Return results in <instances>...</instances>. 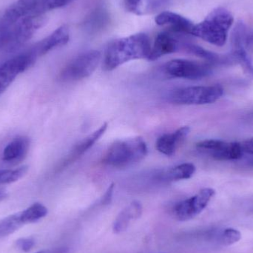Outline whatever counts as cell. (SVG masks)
<instances>
[{
    "label": "cell",
    "instance_id": "obj_1",
    "mask_svg": "<svg viewBox=\"0 0 253 253\" xmlns=\"http://www.w3.org/2000/svg\"><path fill=\"white\" fill-rule=\"evenodd\" d=\"M151 44L148 36L143 33L114 40L108 44L104 57V68L111 71L135 59H148Z\"/></svg>",
    "mask_w": 253,
    "mask_h": 253
},
{
    "label": "cell",
    "instance_id": "obj_2",
    "mask_svg": "<svg viewBox=\"0 0 253 253\" xmlns=\"http://www.w3.org/2000/svg\"><path fill=\"white\" fill-rule=\"evenodd\" d=\"M233 22L234 18L228 10L222 7H216L202 22L194 25L191 35L221 47L227 42Z\"/></svg>",
    "mask_w": 253,
    "mask_h": 253
},
{
    "label": "cell",
    "instance_id": "obj_3",
    "mask_svg": "<svg viewBox=\"0 0 253 253\" xmlns=\"http://www.w3.org/2000/svg\"><path fill=\"white\" fill-rule=\"evenodd\" d=\"M147 150L145 141L141 137L120 140L110 147L102 162L112 168H129L143 160Z\"/></svg>",
    "mask_w": 253,
    "mask_h": 253
},
{
    "label": "cell",
    "instance_id": "obj_4",
    "mask_svg": "<svg viewBox=\"0 0 253 253\" xmlns=\"http://www.w3.org/2000/svg\"><path fill=\"white\" fill-rule=\"evenodd\" d=\"M224 94L221 85L196 86L174 90L169 95V101L177 105H203L214 103Z\"/></svg>",
    "mask_w": 253,
    "mask_h": 253
},
{
    "label": "cell",
    "instance_id": "obj_5",
    "mask_svg": "<svg viewBox=\"0 0 253 253\" xmlns=\"http://www.w3.org/2000/svg\"><path fill=\"white\" fill-rule=\"evenodd\" d=\"M101 53L98 50L84 52L73 59L60 73V80L63 82H74L90 77L99 65Z\"/></svg>",
    "mask_w": 253,
    "mask_h": 253
},
{
    "label": "cell",
    "instance_id": "obj_6",
    "mask_svg": "<svg viewBox=\"0 0 253 253\" xmlns=\"http://www.w3.org/2000/svg\"><path fill=\"white\" fill-rule=\"evenodd\" d=\"M164 71L173 78L199 80L212 74V66L211 64L196 61L173 59L165 64Z\"/></svg>",
    "mask_w": 253,
    "mask_h": 253
},
{
    "label": "cell",
    "instance_id": "obj_7",
    "mask_svg": "<svg viewBox=\"0 0 253 253\" xmlns=\"http://www.w3.org/2000/svg\"><path fill=\"white\" fill-rule=\"evenodd\" d=\"M215 194V191L213 189H202L193 197L177 203L172 211L174 216L181 221H188L195 218L207 208Z\"/></svg>",
    "mask_w": 253,
    "mask_h": 253
},
{
    "label": "cell",
    "instance_id": "obj_8",
    "mask_svg": "<svg viewBox=\"0 0 253 253\" xmlns=\"http://www.w3.org/2000/svg\"><path fill=\"white\" fill-rule=\"evenodd\" d=\"M36 60L37 58L28 50L2 64L0 66V95L5 91L19 74L31 68Z\"/></svg>",
    "mask_w": 253,
    "mask_h": 253
},
{
    "label": "cell",
    "instance_id": "obj_9",
    "mask_svg": "<svg viewBox=\"0 0 253 253\" xmlns=\"http://www.w3.org/2000/svg\"><path fill=\"white\" fill-rule=\"evenodd\" d=\"M44 15H29L12 26V42L10 49L16 48L30 40L45 24Z\"/></svg>",
    "mask_w": 253,
    "mask_h": 253
},
{
    "label": "cell",
    "instance_id": "obj_10",
    "mask_svg": "<svg viewBox=\"0 0 253 253\" xmlns=\"http://www.w3.org/2000/svg\"><path fill=\"white\" fill-rule=\"evenodd\" d=\"M184 40H181L171 32L159 33L156 36L153 47H151L148 60L155 61L165 55L182 50Z\"/></svg>",
    "mask_w": 253,
    "mask_h": 253
},
{
    "label": "cell",
    "instance_id": "obj_11",
    "mask_svg": "<svg viewBox=\"0 0 253 253\" xmlns=\"http://www.w3.org/2000/svg\"><path fill=\"white\" fill-rule=\"evenodd\" d=\"M69 40V28L67 25H62L56 31H53L48 37L33 46L29 51L37 59L56 47L65 45L68 42Z\"/></svg>",
    "mask_w": 253,
    "mask_h": 253
},
{
    "label": "cell",
    "instance_id": "obj_12",
    "mask_svg": "<svg viewBox=\"0 0 253 253\" xmlns=\"http://www.w3.org/2000/svg\"><path fill=\"white\" fill-rule=\"evenodd\" d=\"M38 0H17L0 16V26L10 28L19 21L32 15Z\"/></svg>",
    "mask_w": 253,
    "mask_h": 253
},
{
    "label": "cell",
    "instance_id": "obj_13",
    "mask_svg": "<svg viewBox=\"0 0 253 253\" xmlns=\"http://www.w3.org/2000/svg\"><path fill=\"white\" fill-rule=\"evenodd\" d=\"M159 26L169 28L172 32L191 35L194 24L187 18L171 11L161 12L155 19Z\"/></svg>",
    "mask_w": 253,
    "mask_h": 253
},
{
    "label": "cell",
    "instance_id": "obj_14",
    "mask_svg": "<svg viewBox=\"0 0 253 253\" xmlns=\"http://www.w3.org/2000/svg\"><path fill=\"white\" fill-rule=\"evenodd\" d=\"M108 128V124L104 123L100 127L92 132L90 135L83 138L81 141H79L72 150L70 151L69 154L65 158V160L62 162L59 167V169H63L65 167L68 166L70 164L75 162L79 158L81 157L85 152H87L101 137L104 135L105 131Z\"/></svg>",
    "mask_w": 253,
    "mask_h": 253
},
{
    "label": "cell",
    "instance_id": "obj_15",
    "mask_svg": "<svg viewBox=\"0 0 253 253\" xmlns=\"http://www.w3.org/2000/svg\"><path fill=\"white\" fill-rule=\"evenodd\" d=\"M190 132V128L188 126H184L172 133L165 134L158 138L156 149L165 156H172Z\"/></svg>",
    "mask_w": 253,
    "mask_h": 253
},
{
    "label": "cell",
    "instance_id": "obj_16",
    "mask_svg": "<svg viewBox=\"0 0 253 253\" xmlns=\"http://www.w3.org/2000/svg\"><path fill=\"white\" fill-rule=\"evenodd\" d=\"M30 140L28 137L19 136L12 140L3 150L2 160L6 163L22 162L28 154Z\"/></svg>",
    "mask_w": 253,
    "mask_h": 253
},
{
    "label": "cell",
    "instance_id": "obj_17",
    "mask_svg": "<svg viewBox=\"0 0 253 253\" xmlns=\"http://www.w3.org/2000/svg\"><path fill=\"white\" fill-rule=\"evenodd\" d=\"M170 0H125L126 10L138 16L153 14L169 4Z\"/></svg>",
    "mask_w": 253,
    "mask_h": 253
},
{
    "label": "cell",
    "instance_id": "obj_18",
    "mask_svg": "<svg viewBox=\"0 0 253 253\" xmlns=\"http://www.w3.org/2000/svg\"><path fill=\"white\" fill-rule=\"evenodd\" d=\"M142 213V206L140 202H133L126 207L116 218L114 224L115 233H121L126 230L132 220L137 219Z\"/></svg>",
    "mask_w": 253,
    "mask_h": 253
},
{
    "label": "cell",
    "instance_id": "obj_19",
    "mask_svg": "<svg viewBox=\"0 0 253 253\" xmlns=\"http://www.w3.org/2000/svg\"><path fill=\"white\" fill-rule=\"evenodd\" d=\"M196 172V167L192 163H184L177 165L164 172L161 178L166 181H175L189 179Z\"/></svg>",
    "mask_w": 253,
    "mask_h": 253
},
{
    "label": "cell",
    "instance_id": "obj_20",
    "mask_svg": "<svg viewBox=\"0 0 253 253\" xmlns=\"http://www.w3.org/2000/svg\"><path fill=\"white\" fill-rule=\"evenodd\" d=\"M241 143L226 142L224 147L221 150L211 155V157L216 160H237L241 159L243 155Z\"/></svg>",
    "mask_w": 253,
    "mask_h": 253
},
{
    "label": "cell",
    "instance_id": "obj_21",
    "mask_svg": "<svg viewBox=\"0 0 253 253\" xmlns=\"http://www.w3.org/2000/svg\"><path fill=\"white\" fill-rule=\"evenodd\" d=\"M182 50L195 55L198 57L202 58L208 61V63L215 64L222 62V58L219 55L213 53V52L209 51L197 44H193V43L188 42L184 41L183 43Z\"/></svg>",
    "mask_w": 253,
    "mask_h": 253
},
{
    "label": "cell",
    "instance_id": "obj_22",
    "mask_svg": "<svg viewBox=\"0 0 253 253\" xmlns=\"http://www.w3.org/2000/svg\"><path fill=\"white\" fill-rule=\"evenodd\" d=\"M47 209L40 203H35L19 212L21 220L24 224L37 222L47 215Z\"/></svg>",
    "mask_w": 253,
    "mask_h": 253
},
{
    "label": "cell",
    "instance_id": "obj_23",
    "mask_svg": "<svg viewBox=\"0 0 253 253\" xmlns=\"http://www.w3.org/2000/svg\"><path fill=\"white\" fill-rule=\"evenodd\" d=\"M23 225L19 212L3 218L0 221V239L12 234Z\"/></svg>",
    "mask_w": 253,
    "mask_h": 253
},
{
    "label": "cell",
    "instance_id": "obj_24",
    "mask_svg": "<svg viewBox=\"0 0 253 253\" xmlns=\"http://www.w3.org/2000/svg\"><path fill=\"white\" fill-rule=\"evenodd\" d=\"M233 48V56L236 60L240 64L244 71L253 78V64L246 49L241 45L235 46Z\"/></svg>",
    "mask_w": 253,
    "mask_h": 253
},
{
    "label": "cell",
    "instance_id": "obj_25",
    "mask_svg": "<svg viewBox=\"0 0 253 253\" xmlns=\"http://www.w3.org/2000/svg\"><path fill=\"white\" fill-rule=\"evenodd\" d=\"M73 0H38L32 15H44L45 12L64 7Z\"/></svg>",
    "mask_w": 253,
    "mask_h": 253
},
{
    "label": "cell",
    "instance_id": "obj_26",
    "mask_svg": "<svg viewBox=\"0 0 253 253\" xmlns=\"http://www.w3.org/2000/svg\"><path fill=\"white\" fill-rule=\"evenodd\" d=\"M27 166L21 167L14 169L0 170V184H8L20 179L28 172Z\"/></svg>",
    "mask_w": 253,
    "mask_h": 253
},
{
    "label": "cell",
    "instance_id": "obj_27",
    "mask_svg": "<svg viewBox=\"0 0 253 253\" xmlns=\"http://www.w3.org/2000/svg\"><path fill=\"white\" fill-rule=\"evenodd\" d=\"M242 239V234L239 230L233 228H227L224 230L221 236V242L225 246L234 245Z\"/></svg>",
    "mask_w": 253,
    "mask_h": 253
},
{
    "label": "cell",
    "instance_id": "obj_28",
    "mask_svg": "<svg viewBox=\"0 0 253 253\" xmlns=\"http://www.w3.org/2000/svg\"><path fill=\"white\" fill-rule=\"evenodd\" d=\"M12 42V27L0 26V48L8 47L10 49Z\"/></svg>",
    "mask_w": 253,
    "mask_h": 253
},
{
    "label": "cell",
    "instance_id": "obj_29",
    "mask_svg": "<svg viewBox=\"0 0 253 253\" xmlns=\"http://www.w3.org/2000/svg\"><path fill=\"white\" fill-rule=\"evenodd\" d=\"M35 239L34 238H21V239L16 241V246L20 251L27 253L32 250V248L35 245Z\"/></svg>",
    "mask_w": 253,
    "mask_h": 253
},
{
    "label": "cell",
    "instance_id": "obj_30",
    "mask_svg": "<svg viewBox=\"0 0 253 253\" xmlns=\"http://www.w3.org/2000/svg\"><path fill=\"white\" fill-rule=\"evenodd\" d=\"M114 184H112L109 187H108V190H107L105 194L104 195L103 198H102V204L104 205H108L111 203V200H112L113 193H114Z\"/></svg>",
    "mask_w": 253,
    "mask_h": 253
},
{
    "label": "cell",
    "instance_id": "obj_31",
    "mask_svg": "<svg viewBox=\"0 0 253 253\" xmlns=\"http://www.w3.org/2000/svg\"><path fill=\"white\" fill-rule=\"evenodd\" d=\"M241 145H242L244 153L253 155V138L245 140L243 142L241 143Z\"/></svg>",
    "mask_w": 253,
    "mask_h": 253
},
{
    "label": "cell",
    "instance_id": "obj_32",
    "mask_svg": "<svg viewBox=\"0 0 253 253\" xmlns=\"http://www.w3.org/2000/svg\"><path fill=\"white\" fill-rule=\"evenodd\" d=\"M37 253H69V250L67 248H54V249L45 250Z\"/></svg>",
    "mask_w": 253,
    "mask_h": 253
},
{
    "label": "cell",
    "instance_id": "obj_33",
    "mask_svg": "<svg viewBox=\"0 0 253 253\" xmlns=\"http://www.w3.org/2000/svg\"><path fill=\"white\" fill-rule=\"evenodd\" d=\"M7 195L5 192L0 191V202H2L3 200L7 198Z\"/></svg>",
    "mask_w": 253,
    "mask_h": 253
},
{
    "label": "cell",
    "instance_id": "obj_34",
    "mask_svg": "<svg viewBox=\"0 0 253 253\" xmlns=\"http://www.w3.org/2000/svg\"><path fill=\"white\" fill-rule=\"evenodd\" d=\"M251 116H252V117H253V112H252V114H251Z\"/></svg>",
    "mask_w": 253,
    "mask_h": 253
}]
</instances>
